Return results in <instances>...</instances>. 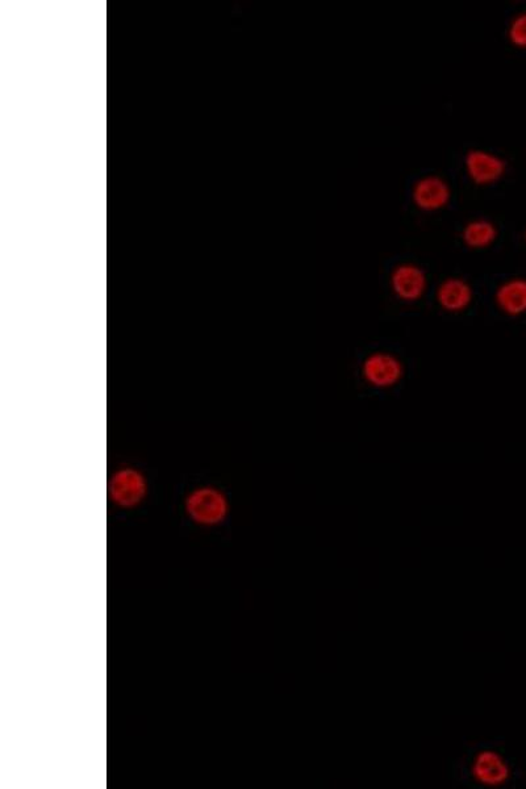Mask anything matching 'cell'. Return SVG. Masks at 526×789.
Instances as JSON below:
<instances>
[{
  "instance_id": "obj_9",
  "label": "cell",
  "mask_w": 526,
  "mask_h": 789,
  "mask_svg": "<svg viewBox=\"0 0 526 789\" xmlns=\"http://www.w3.org/2000/svg\"><path fill=\"white\" fill-rule=\"evenodd\" d=\"M495 303L504 315L523 316L526 313V278L515 277L500 283L495 291Z\"/></svg>"
},
{
  "instance_id": "obj_6",
  "label": "cell",
  "mask_w": 526,
  "mask_h": 789,
  "mask_svg": "<svg viewBox=\"0 0 526 789\" xmlns=\"http://www.w3.org/2000/svg\"><path fill=\"white\" fill-rule=\"evenodd\" d=\"M108 491L116 504L133 507L146 495L145 478L137 470L121 469L112 475Z\"/></svg>"
},
{
  "instance_id": "obj_10",
  "label": "cell",
  "mask_w": 526,
  "mask_h": 789,
  "mask_svg": "<svg viewBox=\"0 0 526 789\" xmlns=\"http://www.w3.org/2000/svg\"><path fill=\"white\" fill-rule=\"evenodd\" d=\"M499 237V229L494 221L478 217L463 225L461 239L467 248L482 250L490 248Z\"/></svg>"
},
{
  "instance_id": "obj_2",
  "label": "cell",
  "mask_w": 526,
  "mask_h": 789,
  "mask_svg": "<svg viewBox=\"0 0 526 789\" xmlns=\"http://www.w3.org/2000/svg\"><path fill=\"white\" fill-rule=\"evenodd\" d=\"M361 371L365 382L378 390L395 387L404 377L403 362L388 352L370 353L363 359Z\"/></svg>"
},
{
  "instance_id": "obj_1",
  "label": "cell",
  "mask_w": 526,
  "mask_h": 789,
  "mask_svg": "<svg viewBox=\"0 0 526 789\" xmlns=\"http://www.w3.org/2000/svg\"><path fill=\"white\" fill-rule=\"evenodd\" d=\"M465 171L470 181L477 186H492L502 181L507 174L508 164L502 156L486 149H470L466 153Z\"/></svg>"
},
{
  "instance_id": "obj_8",
  "label": "cell",
  "mask_w": 526,
  "mask_h": 789,
  "mask_svg": "<svg viewBox=\"0 0 526 789\" xmlns=\"http://www.w3.org/2000/svg\"><path fill=\"white\" fill-rule=\"evenodd\" d=\"M473 774L479 783L488 787L503 786L511 776L508 763L495 751H482L475 758Z\"/></svg>"
},
{
  "instance_id": "obj_5",
  "label": "cell",
  "mask_w": 526,
  "mask_h": 789,
  "mask_svg": "<svg viewBox=\"0 0 526 789\" xmlns=\"http://www.w3.org/2000/svg\"><path fill=\"white\" fill-rule=\"evenodd\" d=\"M412 202L424 212H437L448 207L452 199V189L446 179L436 174L424 175L413 183Z\"/></svg>"
},
{
  "instance_id": "obj_4",
  "label": "cell",
  "mask_w": 526,
  "mask_h": 789,
  "mask_svg": "<svg viewBox=\"0 0 526 789\" xmlns=\"http://www.w3.org/2000/svg\"><path fill=\"white\" fill-rule=\"evenodd\" d=\"M428 275L423 267L412 262L396 265L390 274L392 294L406 303H415L423 298L428 290Z\"/></svg>"
},
{
  "instance_id": "obj_3",
  "label": "cell",
  "mask_w": 526,
  "mask_h": 789,
  "mask_svg": "<svg viewBox=\"0 0 526 789\" xmlns=\"http://www.w3.org/2000/svg\"><path fill=\"white\" fill-rule=\"evenodd\" d=\"M186 511L195 523L215 525L228 513L227 498L216 488L203 487L191 492L186 500Z\"/></svg>"
},
{
  "instance_id": "obj_11",
  "label": "cell",
  "mask_w": 526,
  "mask_h": 789,
  "mask_svg": "<svg viewBox=\"0 0 526 789\" xmlns=\"http://www.w3.org/2000/svg\"><path fill=\"white\" fill-rule=\"evenodd\" d=\"M507 37L513 47L526 49V10L513 16L508 24Z\"/></svg>"
},
{
  "instance_id": "obj_12",
  "label": "cell",
  "mask_w": 526,
  "mask_h": 789,
  "mask_svg": "<svg viewBox=\"0 0 526 789\" xmlns=\"http://www.w3.org/2000/svg\"><path fill=\"white\" fill-rule=\"evenodd\" d=\"M524 239H525V242H526V227H525V232H524Z\"/></svg>"
},
{
  "instance_id": "obj_7",
  "label": "cell",
  "mask_w": 526,
  "mask_h": 789,
  "mask_svg": "<svg viewBox=\"0 0 526 789\" xmlns=\"http://www.w3.org/2000/svg\"><path fill=\"white\" fill-rule=\"evenodd\" d=\"M438 306L449 313L466 311L474 299L470 283L461 277H449L438 285L436 290Z\"/></svg>"
}]
</instances>
